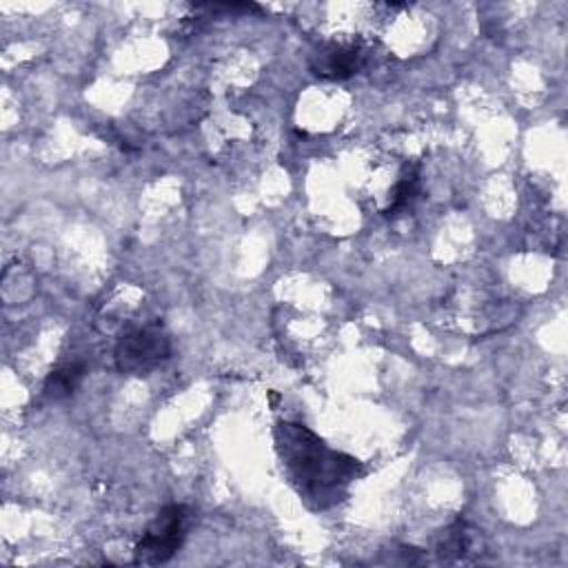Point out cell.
Masks as SVG:
<instances>
[{
	"instance_id": "1",
	"label": "cell",
	"mask_w": 568,
	"mask_h": 568,
	"mask_svg": "<svg viewBox=\"0 0 568 568\" xmlns=\"http://www.w3.org/2000/svg\"><path fill=\"white\" fill-rule=\"evenodd\" d=\"M273 439L291 486L313 510L342 501L348 486L362 473L359 459L331 448L304 424L277 422Z\"/></svg>"
},
{
	"instance_id": "2",
	"label": "cell",
	"mask_w": 568,
	"mask_h": 568,
	"mask_svg": "<svg viewBox=\"0 0 568 568\" xmlns=\"http://www.w3.org/2000/svg\"><path fill=\"white\" fill-rule=\"evenodd\" d=\"M169 357L171 337L158 322L122 335L113 348L115 368L124 375H146Z\"/></svg>"
},
{
	"instance_id": "3",
	"label": "cell",
	"mask_w": 568,
	"mask_h": 568,
	"mask_svg": "<svg viewBox=\"0 0 568 568\" xmlns=\"http://www.w3.org/2000/svg\"><path fill=\"white\" fill-rule=\"evenodd\" d=\"M186 517H189L186 506H182V504L164 506L153 517V521L144 530L142 539L138 541L133 564H138V566L166 564L184 541Z\"/></svg>"
},
{
	"instance_id": "4",
	"label": "cell",
	"mask_w": 568,
	"mask_h": 568,
	"mask_svg": "<svg viewBox=\"0 0 568 568\" xmlns=\"http://www.w3.org/2000/svg\"><path fill=\"white\" fill-rule=\"evenodd\" d=\"M368 51L359 40H328L308 55V69L322 80H348L366 64Z\"/></svg>"
},
{
	"instance_id": "5",
	"label": "cell",
	"mask_w": 568,
	"mask_h": 568,
	"mask_svg": "<svg viewBox=\"0 0 568 568\" xmlns=\"http://www.w3.org/2000/svg\"><path fill=\"white\" fill-rule=\"evenodd\" d=\"M481 548L479 530L464 519H455L433 537V552L442 561H470L484 552Z\"/></svg>"
},
{
	"instance_id": "7",
	"label": "cell",
	"mask_w": 568,
	"mask_h": 568,
	"mask_svg": "<svg viewBox=\"0 0 568 568\" xmlns=\"http://www.w3.org/2000/svg\"><path fill=\"white\" fill-rule=\"evenodd\" d=\"M84 375H87V366L82 362L64 364V366H60V368H55L47 375L42 393L51 402H60L64 397H71L75 393V388L82 384Z\"/></svg>"
},
{
	"instance_id": "6",
	"label": "cell",
	"mask_w": 568,
	"mask_h": 568,
	"mask_svg": "<svg viewBox=\"0 0 568 568\" xmlns=\"http://www.w3.org/2000/svg\"><path fill=\"white\" fill-rule=\"evenodd\" d=\"M419 193V164H406L404 171L399 173V180L390 189L388 204L384 206L386 217H397L399 213H406L415 197Z\"/></svg>"
}]
</instances>
